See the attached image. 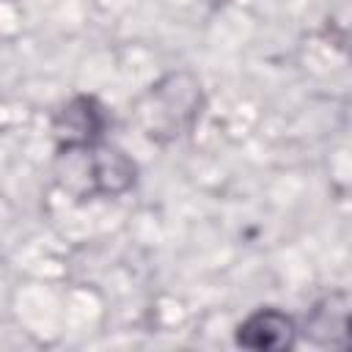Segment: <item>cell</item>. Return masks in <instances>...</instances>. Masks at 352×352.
I'll use <instances>...</instances> for the list:
<instances>
[{"label":"cell","instance_id":"2","mask_svg":"<svg viewBox=\"0 0 352 352\" xmlns=\"http://www.w3.org/2000/svg\"><path fill=\"white\" fill-rule=\"evenodd\" d=\"M201 104V82L190 72H170L135 102V121L148 140L170 143L195 126Z\"/></svg>","mask_w":352,"mask_h":352},{"label":"cell","instance_id":"3","mask_svg":"<svg viewBox=\"0 0 352 352\" xmlns=\"http://www.w3.org/2000/svg\"><path fill=\"white\" fill-rule=\"evenodd\" d=\"M104 124H107L104 110L94 96H74L55 113L52 135L58 140V148L88 146L102 138Z\"/></svg>","mask_w":352,"mask_h":352},{"label":"cell","instance_id":"1","mask_svg":"<svg viewBox=\"0 0 352 352\" xmlns=\"http://www.w3.org/2000/svg\"><path fill=\"white\" fill-rule=\"evenodd\" d=\"M135 176H138L135 162L121 148L99 140L88 146L58 148L55 157L58 184L77 198L121 195L135 184Z\"/></svg>","mask_w":352,"mask_h":352},{"label":"cell","instance_id":"5","mask_svg":"<svg viewBox=\"0 0 352 352\" xmlns=\"http://www.w3.org/2000/svg\"><path fill=\"white\" fill-rule=\"evenodd\" d=\"M305 338L330 349L349 346V297L344 292H333L311 308L305 319Z\"/></svg>","mask_w":352,"mask_h":352},{"label":"cell","instance_id":"4","mask_svg":"<svg viewBox=\"0 0 352 352\" xmlns=\"http://www.w3.org/2000/svg\"><path fill=\"white\" fill-rule=\"evenodd\" d=\"M294 319L278 308H258L236 327V344L256 352H286L294 346Z\"/></svg>","mask_w":352,"mask_h":352}]
</instances>
